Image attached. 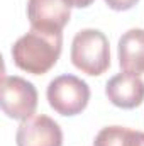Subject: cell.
<instances>
[{"label": "cell", "instance_id": "cell-2", "mask_svg": "<svg viewBox=\"0 0 144 146\" xmlns=\"http://www.w3.org/2000/svg\"><path fill=\"white\" fill-rule=\"evenodd\" d=\"M71 63L81 73L100 76L110 66V46L107 36L98 29H81L71 41Z\"/></svg>", "mask_w": 144, "mask_h": 146}, {"label": "cell", "instance_id": "cell-8", "mask_svg": "<svg viewBox=\"0 0 144 146\" xmlns=\"http://www.w3.org/2000/svg\"><path fill=\"white\" fill-rule=\"evenodd\" d=\"M119 65L124 72L132 75L144 73V29H129L117 44Z\"/></svg>", "mask_w": 144, "mask_h": 146}, {"label": "cell", "instance_id": "cell-4", "mask_svg": "<svg viewBox=\"0 0 144 146\" xmlns=\"http://www.w3.org/2000/svg\"><path fill=\"white\" fill-rule=\"evenodd\" d=\"M2 110L7 117L26 121L29 119L37 107V90L36 87L22 76H2Z\"/></svg>", "mask_w": 144, "mask_h": 146}, {"label": "cell", "instance_id": "cell-5", "mask_svg": "<svg viewBox=\"0 0 144 146\" xmlns=\"http://www.w3.org/2000/svg\"><path fill=\"white\" fill-rule=\"evenodd\" d=\"M70 0H27V19L31 29L61 33L71 17Z\"/></svg>", "mask_w": 144, "mask_h": 146}, {"label": "cell", "instance_id": "cell-9", "mask_svg": "<svg viewBox=\"0 0 144 146\" xmlns=\"http://www.w3.org/2000/svg\"><path fill=\"white\" fill-rule=\"evenodd\" d=\"M129 127L124 126H107L98 131L93 146H127Z\"/></svg>", "mask_w": 144, "mask_h": 146}, {"label": "cell", "instance_id": "cell-7", "mask_svg": "<svg viewBox=\"0 0 144 146\" xmlns=\"http://www.w3.org/2000/svg\"><path fill=\"white\" fill-rule=\"evenodd\" d=\"M108 100L120 109H134L144 102V82L139 75L117 73L105 85Z\"/></svg>", "mask_w": 144, "mask_h": 146}, {"label": "cell", "instance_id": "cell-12", "mask_svg": "<svg viewBox=\"0 0 144 146\" xmlns=\"http://www.w3.org/2000/svg\"><path fill=\"white\" fill-rule=\"evenodd\" d=\"M73 7H78V9H85V7H90L95 0H70Z\"/></svg>", "mask_w": 144, "mask_h": 146}, {"label": "cell", "instance_id": "cell-11", "mask_svg": "<svg viewBox=\"0 0 144 146\" xmlns=\"http://www.w3.org/2000/svg\"><path fill=\"white\" fill-rule=\"evenodd\" d=\"M127 146H144V133L143 131H129V138H127Z\"/></svg>", "mask_w": 144, "mask_h": 146}, {"label": "cell", "instance_id": "cell-10", "mask_svg": "<svg viewBox=\"0 0 144 146\" xmlns=\"http://www.w3.org/2000/svg\"><path fill=\"white\" fill-rule=\"evenodd\" d=\"M139 0H105V3H107L112 10H129Z\"/></svg>", "mask_w": 144, "mask_h": 146}, {"label": "cell", "instance_id": "cell-3", "mask_svg": "<svg viewBox=\"0 0 144 146\" xmlns=\"http://www.w3.org/2000/svg\"><path fill=\"white\" fill-rule=\"evenodd\" d=\"M46 97L54 112L70 117L87 109L90 100V87L85 80L66 73L49 82Z\"/></svg>", "mask_w": 144, "mask_h": 146}, {"label": "cell", "instance_id": "cell-6", "mask_svg": "<svg viewBox=\"0 0 144 146\" xmlns=\"http://www.w3.org/2000/svg\"><path fill=\"white\" fill-rule=\"evenodd\" d=\"M15 143L17 146H63V131L54 119L37 114L20 122Z\"/></svg>", "mask_w": 144, "mask_h": 146}, {"label": "cell", "instance_id": "cell-1", "mask_svg": "<svg viewBox=\"0 0 144 146\" xmlns=\"http://www.w3.org/2000/svg\"><path fill=\"white\" fill-rule=\"evenodd\" d=\"M63 49V33L31 29L12 46V60L17 68L32 75L48 73L59 60Z\"/></svg>", "mask_w": 144, "mask_h": 146}]
</instances>
